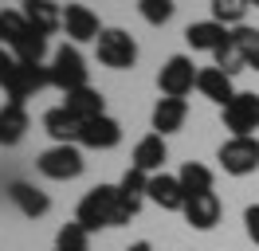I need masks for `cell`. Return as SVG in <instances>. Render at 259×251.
Wrapping results in <instances>:
<instances>
[{
	"instance_id": "6da1fadb",
	"label": "cell",
	"mask_w": 259,
	"mask_h": 251,
	"mask_svg": "<svg viewBox=\"0 0 259 251\" xmlns=\"http://www.w3.org/2000/svg\"><path fill=\"white\" fill-rule=\"evenodd\" d=\"M75 220H79L87 232H98V228H122L134 220L122 196H118V185H95L75 208Z\"/></svg>"
},
{
	"instance_id": "7a4b0ae2",
	"label": "cell",
	"mask_w": 259,
	"mask_h": 251,
	"mask_svg": "<svg viewBox=\"0 0 259 251\" xmlns=\"http://www.w3.org/2000/svg\"><path fill=\"white\" fill-rule=\"evenodd\" d=\"M0 44L8 47L20 63H44V55H48V35H39L28 24V16L12 12V8L0 12Z\"/></svg>"
},
{
	"instance_id": "3957f363",
	"label": "cell",
	"mask_w": 259,
	"mask_h": 251,
	"mask_svg": "<svg viewBox=\"0 0 259 251\" xmlns=\"http://www.w3.org/2000/svg\"><path fill=\"white\" fill-rule=\"evenodd\" d=\"M48 75H51V87L63 91V94L79 91V87H91V67H87V59L79 55L75 44L55 47V55L48 63Z\"/></svg>"
},
{
	"instance_id": "277c9868",
	"label": "cell",
	"mask_w": 259,
	"mask_h": 251,
	"mask_svg": "<svg viewBox=\"0 0 259 251\" xmlns=\"http://www.w3.org/2000/svg\"><path fill=\"white\" fill-rule=\"evenodd\" d=\"M95 55H98V63L110 67V71H130V67L138 63V39H134L126 28H106L95 44Z\"/></svg>"
},
{
	"instance_id": "5b68a950",
	"label": "cell",
	"mask_w": 259,
	"mask_h": 251,
	"mask_svg": "<svg viewBox=\"0 0 259 251\" xmlns=\"http://www.w3.org/2000/svg\"><path fill=\"white\" fill-rule=\"evenodd\" d=\"M4 87V94H8V102H16V106H24L32 94H39L44 87H51V75H48V67L44 63H20L12 67V75L0 82Z\"/></svg>"
},
{
	"instance_id": "8992f818",
	"label": "cell",
	"mask_w": 259,
	"mask_h": 251,
	"mask_svg": "<svg viewBox=\"0 0 259 251\" xmlns=\"http://www.w3.org/2000/svg\"><path fill=\"white\" fill-rule=\"evenodd\" d=\"M35 169L48 181H75V177H82L87 161H82L79 145H51V149H44L35 157Z\"/></svg>"
},
{
	"instance_id": "52a82bcc",
	"label": "cell",
	"mask_w": 259,
	"mask_h": 251,
	"mask_svg": "<svg viewBox=\"0 0 259 251\" xmlns=\"http://www.w3.org/2000/svg\"><path fill=\"white\" fill-rule=\"evenodd\" d=\"M216 161L228 177H251L259 173V138H228L216 149Z\"/></svg>"
},
{
	"instance_id": "ba28073f",
	"label": "cell",
	"mask_w": 259,
	"mask_h": 251,
	"mask_svg": "<svg viewBox=\"0 0 259 251\" xmlns=\"http://www.w3.org/2000/svg\"><path fill=\"white\" fill-rule=\"evenodd\" d=\"M224 130H232V138H255L259 130V94L255 91H236V98L220 110Z\"/></svg>"
},
{
	"instance_id": "9c48e42d",
	"label": "cell",
	"mask_w": 259,
	"mask_h": 251,
	"mask_svg": "<svg viewBox=\"0 0 259 251\" xmlns=\"http://www.w3.org/2000/svg\"><path fill=\"white\" fill-rule=\"evenodd\" d=\"M196 63L189 59V55H169L165 59V67L157 71V91L165 94V98H185V94L196 87Z\"/></svg>"
},
{
	"instance_id": "30bf717a",
	"label": "cell",
	"mask_w": 259,
	"mask_h": 251,
	"mask_svg": "<svg viewBox=\"0 0 259 251\" xmlns=\"http://www.w3.org/2000/svg\"><path fill=\"white\" fill-rule=\"evenodd\" d=\"M63 31L67 39L79 47V44H98V35H102V24H98V12L95 8H87V4H63Z\"/></svg>"
},
{
	"instance_id": "8fae6325",
	"label": "cell",
	"mask_w": 259,
	"mask_h": 251,
	"mask_svg": "<svg viewBox=\"0 0 259 251\" xmlns=\"http://www.w3.org/2000/svg\"><path fill=\"white\" fill-rule=\"evenodd\" d=\"M220 212H224V208H220V196H216V192H196V196L185 200V212H181V216H185V224L196 228V232H212V228L220 224Z\"/></svg>"
},
{
	"instance_id": "7c38bea8",
	"label": "cell",
	"mask_w": 259,
	"mask_h": 251,
	"mask_svg": "<svg viewBox=\"0 0 259 251\" xmlns=\"http://www.w3.org/2000/svg\"><path fill=\"white\" fill-rule=\"evenodd\" d=\"M165 161H169V149H165L161 134H146V138L134 145V153H130V165L142 169V173H149V177L165 173Z\"/></svg>"
},
{
	"instance_id": "4fadbf2b",
	"label": "cell",
	"mask_w": 259,
	"mask_h": 251,
	"mask_svg": "<svg viewBox=\"0 0 259 251\" xmlns=\"http://www.w3.org/2000/svg\"><path fill=\"white\" fill-rule=\"evenodd\" d=\"M118 141H122V126L110 114L91 118V122L79 126V145H87V149H114Z\"/></svg>"
},
{
	"instance_id": "5bb4252c",
	"label": "cell",
	"mask_w": 259,
	"mask_h": 251,
	"mask_svg": "<svg viewBox=\"0 0 259 251\" xmlns=\"http://www.w3.org/2000/svg\"><path fill=\"white\" fill-rule=\"evenodd\" d=\"M228 39H232V28L216 24V20H196V24L185 28V44L193 47V51H212V55H216Z\"/></svg>"
},
{
	"instance_id": "9a60e30c",
	"label": "cell",
	"mask_w": 259,
	"mask_h": 251,
	"mask_svg": "<svg viewBox=\"0 0 259 251\" xmlns=\"http://www.w3.org/2000/svg\"><path fill=\"white\" fill-rule=\"evenodd\" d=\"M8 200L16 204L28 220H39V216L51 212V196L44 192V188L28 185V181H12V185H8Z\"/></svg>"
},
{
	"instance_id": "2e32d148",
	"label": "cell",
	"mask_w": 259,
	"mask_h": 251,
	"mask_svg": "<svg viewBox=\"0 0 259 251\" xmlns=\"http://www.w3.org/2000/svg\"><path fill=\"white\" fill-rule=\"evenodd\" d=\"M149 200L165 208V212H185V200H189V192L181 188L177 177H169V173H157V177H149Z\"/></svg>"
},
{
	"instance_id": "e0dca14e",
	"label": "cell",
	"mask_w": 259,
	"mask_h": 251,
	"mask_svg": "<svg viewBox=\"0 0 259 251\" xmlns=\"http://www.w3.org/2000/svg\"><path fill=\"white\" fill-rule=\"evenodd\" d=\"M196 91L204 94L208 102L224 110L232 98H236V87H232V75H224L220 67H200V75H196Z\"/></svg>"
},
{
	"instance_id": "ac0fdd59",
	"label": "cell",
	"mask_w": 259,
	"mask_h": 251,
	"mask_svg": "<svg viewBox=\"0 0 259 251\" xmlns=\"http://www.w3.org/2000/svg\"><path fill=\"white\" fill-rule=\"evenodd\" d=\"M59 106H67V114H75L79 122H91V118H102V114H106V98H102V91H95V87H79V91L63 94Z\"/></svg>"
},
{
	"instance_id": "d6986e66",
	"label": "cell",
	"mask_w": 259,
	"mask_h": 251,
	"mask_svg": "<svg viewBox=\"0 0 259 251\" xmlns=\"http://www.w3.org/2000/svg\"><path fill=\"white\" fill-rule=\"evenodd\" d=\"M24 16H28V24H32L39 35L63 31V4H55V0H28V4H24Z\"/></svg>"
},
{
	"instance_id": "ffe728a7",
	"label": "cell",
	"mask_w": 259,
	"mask_h": 251,
	"mask_svg": "<svg viewBox=\"0 0 259 251\" xmlns=\"http://www.w3.org/2000/svg\"><path fill=\"white\" fill-rule=\"evenodd\" d=\"M189 118V102L185 98H157V106L149 114V122H153V134H177L181 126Z\"/></svg>"
},
{
	"instance_id": "44dd1931",
	"label": "cell",
	"mask_w": 259,
	"mask_h": 251,
	"mask_svg": "<svg viewBox=\"0 0 259 251\" xmlns=\"http://www.w3.org/2000/svg\"><path fill=\"white\" fill-rule=\"evenodd\" d=\"M79 118L75 114H67V106H51L44 114V130H48L55 145H79Z\"/></svg>"
},
{
	"instance_id": "7402d4cb",
	"label": "cell",
	"mask_w": 259,
	"mask_h": 251,
	"mask_svg": "<svg viewBox=\"0 0 259 251\" xmlns=\"http://www.w3.org/2000/svg\"><path fill=\"white\" fill-rule=\"evenodd\" d=\"M118 196H122V204L138 216V212H142V200H149V173L130 165V169L122 173V181H118Z\"/></svg>"
},
{
	"instance_id": "603a6c76",
	"label": "cell",
	"mask_w": 259,
	"mask_h": 251,
	"mask_svg": "<svg viewBox=\"0 0 259 251\" xmlns=\"http://www.w3.org/2000/svg\"><path fill=\"white\" fill-rule=\"evenodd\" d=\"M28 126H32L28 110L16 106V102H4L0 106V145H20L24 134H28Z\"/></svg>"
},
{
	"instance_id": "cb8c5ba5",
	"label": "cell",
	"mask_w": 259,
	"mask_h": 251,
	"mask_svg": "<svg viewBox=\"0 0 259 251\" xmlns=\"http://www.w3.org/2000/svg\"><path fill=\"white\" fill-rule=\"evenodd\" d=\"M181 188L189 192V196H196V192H212V181H216V173L208 169V165H200V161H185L177 173Z\"/></svg>"
},
{
	"instance_id": "d4e9b609",
	"label": "cell",
	"mask_w": 259,
	"mask_h": 251,
	"mask_svg": "<svg viewBox=\"0 0 259 251\" xmlns=\"http://www.w3.org/2000/svg\"><path fill=\"white\" fill-rule=\"evenodd\" d=\"M212 20L216 24H224V28H240L243 20H247V8H251V0H212Z\"/></svg>"
},
{
	"instance_id": "484cf974",
	"label": "cell",
	"mask_w": 259,
	"mask_h": 251,
	"mask_svg": "<svg viewBox=\"0 0 259 251\" xmlns=\"http://www.w3.org/2000/svg\"><path fill=\"white\" fill-rule=\"evenodd\" d=\"M55 251H91V232L82 228L79 220L63 224L59 235H55Z\"/></svg>"
},
{
	"instance_id": "4316f807",
	"label": "cell",
	"mask_w": 259,
	"mask_h": 251,
	"mask_svg": "<svg viewBox=\"0 0 259 251\" xmlns=\"http://www.w3.org/2000/svg\"><path fill=\"white\" fill-rule=\"evenodd\" d=\"M138 12H142V20H146V24L161 28V24H169V20H173L177 4H173V0H138Z\"/></svg>"
},
{
	"instance_id": "83f0119b",
	"label": "cell",
	"mask_w": 259,
	"mask_h": 251,
	"mask_svg": "<svg viewBox=\"0 0 259 251\" xmlns=\"http://www.w3.org/2000/svg\"><path fill=\"white\" fill-rule=\"evenodd\" d=\"M212 67H220V71H224V75H240V71H247V55H243L240 47L232 44V39H228L224 47H220V51H216V55H212Z\"/></svg>"
},
{
	"instance_id": "f1b7e54d",
	"label": "cell",
	"mask_w": 259,
	"mask_h": 251,
	"mask_svg": "<svg viewBox=\"0 0 259 251\" xmlns=\"http://www.w3.org/2000/svg\"><path fill=\"white\" fill-rule=\"evenodd\" d=\"M232 44H236V47L243 51V55L251 59V55L259 51V28H247V24H240V28H232Z\"/></svg>"
},
{
	"instance_id": "f546056e",
	"label": "cell",
	"mask_w": 259,
	"mask_h": 251,
	"mask_svg": "<svg viewBox=\"0 0 259 251\" xmlns=\"http://www.w3.org/2000/svg\"><path fill=\"white\" fill-rule=\"evenodd\" d=\"M243 228H247V239L259 247V204H247V208H243Z\"/></svg>"
},
{
	"instance_id": "4dcf8cb0",
	"label": "cell",
	"mask_w": 259,
	"mask_h": 251,
	"mask_svg": "<svg viewBox=\"0 0 259 251\" xmlns=\"http://www.w3.org/2000/svg\"><path fill=\"white\" fill-rule=\"evenodd\" d=\"M12 67H16V55H12V51H8V47L0 44V82H4V78L12 75Z\"/></svg>"
},
{
	"instance_id": "1f68e13d",
	"label": "cell",
	"mask_w": 259,
	"mask_h": 251,
	"mask_svg": "<svg viewBox=\"0 0 259 251\" xmlns=\"http://www.w3.org/2000/svg\"><path fill=\"white\" fill-rule=\"evenodd\" d=\"M126 251H153V247H149L146 239H138V243H130V247H126Z\"/></svg>"
},
{
	"instance_id": "d6a6232c",
	"label": "cell",
	"mask_w": 259,
	"mask_h": 251,
	"mask_svg": "<svg viewBox=\"0 0 259 251\" xmlns=\"http://www.w3.org/2000/svg\"><path fill=\"white\" fill-rule=\"evenodd\" d=\"M247 67H251V71H259V51L251 55V59H247Z\"/></svg>"
},
{
	"instance_id": "836d02e7",
	"label": "cell",
	"mask_w": 259,
	"mask_h": 251,
	"mask_svg": "<svg viewBox=\"0 0 259 251\" xmlns=\"http://www.w3.org/2000/svg\"><path fill=\"white\" fill-rule=\"evenodd\" d=\"M251 8H259V0H251Z\"/></svg>"
},
{
	"instance_id": "e575fe53",
	"label": "cell",
	"mask_w": 259,
	"mask_h": 251,
	"mask_svg": "<svg viewBox=\"0 0 259 251\" xmlns=\"http://www.w3.org/2000/svg\"><path fill=\"white\" fill-rule=\"evenodd\" d=\"M24 4H28V0H24Z\"/></svg>"
}]
</instances>
